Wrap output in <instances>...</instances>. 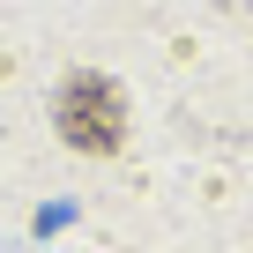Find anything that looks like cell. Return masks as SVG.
<instances>
[{"label": "cell", "instance_id": "obj_1", "mask_svg": "<svg viewBox=\"0 0 253 253\" xmlns=\"http://www.w3.org/2000/svg\"><path fill=\"white\" fill-rule=\"evenodd\" d=\"M52 126H60V142L82 149V157H112L126 142V97L112 75L97 67H75L60 89H52Z\"/></svg>", "mask_w": 253, "mask_h": 253}]
</instances>
